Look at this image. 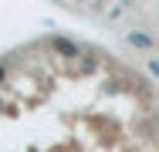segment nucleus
Masks as SVG:
<instances>
[{
  "instance_id": "f257e3e1",
  "label": "nucleus",
  "mask_w": 159,
  "mask_h": 152,
  "mask_svg": "<svg viewBox=\"0 0 159 152\" xmlns=\"http://www.w3.org/2000/svg\"><path fill=\"white\" fill-rule=\"evenodd\" d=\"M51 47H54V54H61V58H81V47H78L71 37H61V34L51 37Z\"/></svg>"
},
{
  "instance_id": "f03ea898",
  "label": "nucleus",
  "mask_w": 159,
  "mask_h": 152,
  "mask_svg": "<svg viewBox=\"0 0 159 152\" xmlns=\"http://www.w3.org/2000/svg\"><path fill=\"white\" fill-rule=\"evenodd\" d=\"M129 44H132V47H152V37L142 34V30H132V34H129Z\"/></svg>"
},
{
  "instance_id": "7ed1b4c3",
  "label": "nucleus",
  "mask_w": 159,
  "mask_h": 152,
  "mask_svg": "<svg viewBox=\"0 0 159 152\" xmlns=\"http://www.w3.org/2000/svg\"><path fill=\"white\" fill-rule=\"evenodd\" d=\"M149 71H152V74L159 78V61H156V58H149Z\"/></svg>"
},
{
  "instance_id": "20e7f679",
  "label": "nucleus",
  "mask_w": 159,
  "mask_h": 152,
  "mask_svg": "<svg viewBox=\"0 0 159 152\" xmlns=\"http://www.w3.org/2000/svg\"><path fill=\"white\" fill-rule=\"evenodd\" d=\"M3 81H7V64L0 61V85H3Z\"/></svg>"
}]
</instances>
